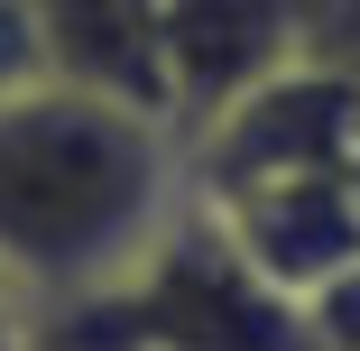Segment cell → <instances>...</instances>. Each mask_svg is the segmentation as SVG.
Here are the masks:
<instances>
[{
  "instance_id": "1",
  "label": "cell",
  "mask_w": 360,
  "mask_h": 351,
  "mask_svg": "<svg viewBox=\"0 0 360 351\" xmlns=\"http://www.w3.org/2000/svg\"><path fill=\"white\" fill-rule=\"evenodd\" d=\"M185 139L65 75L0 84V296L19 314L75 305L167 231Z\"/></svg>"
},
{
  "instance_id": "2",
  "label": "cell",
  "mask_w": 360,
  "mask_h": 351,
  "mask_svg": "<svg viewBox=\"0 0 360 351\" xmlns=\"http://www.w3.org/2000/svg\"><path fill=\"white\" fill-rule=\"evenodd\" d=\"M28 333L37 351H314L305 296L277 287L194 194L111 287L28 314Z\"/></svg>"
},
{
  "instance_id": "3",
  "label": "cell",
  "mask_w": 360,
  "mask_h": 351,
  "mask_svg": "<svg viewBox=\"0 0 360 351\" xmlns=\"http://www.w3.org/2000/svg\"><path fill=\"white\" fill-rule=\"evenodd\" d=\"M148 10H158V65H167L176 139L222 120L268 75H286L323 28V0H148Z\"/></svg>"
},
{
  "instance_id": "4",
  "label": "cell",
  "mask_w": 360,
  "mask_h": 351,
  "mask_svg": "<svg viewBox=\"0 0 360 351\" xmlns=\"http://www.w3.org/2000/svg\"><path fill=\"white\" fill-rule=\"evenodd\" d=\"M28 10H37V75H65L84 93H111L129 111L167 120V65H158L148 0H28Z\"/></svg>"
},
{
  "instance_id": "5",
  "label": "cell",
  "mask_w": 360,
  "mask_h": 351,
  "mask_svg": "<svg viewBox=\"0 0 360 351\" xmlns=\"http://www.w3.org/2000/svg\"><path fill=\"white\" fill-rule=\"evenodd\" d=\"M37 75V10L28 0H0V84Z\"/></svg>"
},
{
  "instance_id": "6",
  "label": "cell",
  "mask_w": 360,
  "mask_h": 351,
  "mask_svg": "<svg viewBox=\"0 0 360 351\" xmlns=\"http://www.w3.org/2000/svg\"><path fill=\"white\" fill-rule=\"evenodd\" d=\"M0 351H37V342H28V314H19V305H0Z\"/></svg>"
},
{
  "instance_id": "7",
  "label": "cell",
  "mask_w": 360,
  "mask_h": 351,
  "mask_svg": "<svg viewBox=\"0 0 360 351\" xmlns=\"http://www.w3.org/2000/svg\"><path fill=\"white\" fill-rule=\"evenodd\" d=\"M28 342H37V333H28Z\"/></svg>"
}]
</instances>
